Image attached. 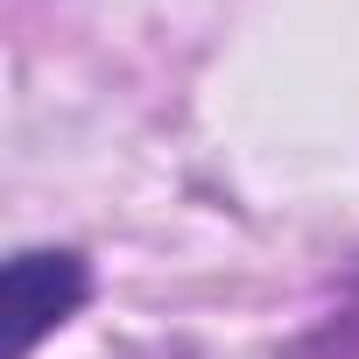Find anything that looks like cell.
Masks as SVG:
<instances>
[{
  "instance_id": "1",
  "label": "cell",
  "mask_w": 359,
  "mask_h": 359,
  "mask_svg": "<svg viewBox=\"0 0 359 359\" xmlns=\"http://www.w3.org/2000/svg\"><path fill=\"white\" fill-rule=\"evenodd\" d=\"M85 261L78 254H15L8 261V317H15V359L36 352L50 324H64L85 303Z\"/></svg>"
}]
</instances>
